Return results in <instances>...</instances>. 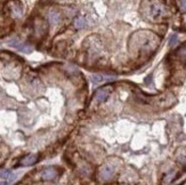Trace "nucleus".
Segmentation results:
<instances>
[{
    "label": "nucleus",
    "instance_id": "4",
    "mask_svg": "<svg viewBox=\"0 0 186 185\" xmlns=\"http://www.w3.org/2000/svg\"><path fill=\"white\" fill-rule=\"evenodd\" d=\"M38 158H39V155L36 154V153H32V154H27L25 155L24 158L21 159L20 161V165L21 166H31V165H34L36 162L38 161Z\"/></svg>",
    "mask_w": 186,
    "mask_h": 185
},
{
    "label": "nucleus",
    "instance_id": "1",
    "mask_svg": "<svg viewBox=\"0 0 186 185\" xmlns=\"http://www.w3.org/2000/svg\"><path fill=\"white\" fill-rule=\"evenodd\" d=\"M111 92H112V87L100 88V89L95 92V96H94V97H95V101H97V102H104V101L109 97Z\"/></svg>",
    "mask_w": 186,
    "mask_h": 185
},
{
    "label": "nucleus",
    "instance_id": "11",
    "mask_svg": "<svg viewBox=\"0 0 186 185\" xmlns=\"http://www.w3.org/2000/svg\"><path fill=\"white\" fill-rule=\"evenodd\" d=\"M22 52H25V53H31L32 52V47L29 46V45H27V43H24V45H22V46L18 47Z\"/></svg>",
    "mask_w": 186,
    "mask_h": 185
},
{
    "label": "nucleus",
    "instance_id": "10",
    "mask_svg": "<svg viewBox=\"0 0 186 185\" xmlns=\"http://www.w3.org/2000/svg\"><path fill=\"white\" fill-rule=\"evenodd\" d=\"M104 77L103 76H100V74H97V76H94L93 77V82L94 83H100V82H103V81H105V79H103Z\"/></svg>",
    "mask_w": 186,
    "mask_h": 185
},
{
    "label": "nucleus",
    "instance_id": "5",
    "mask_svg": "<svg viewBox=\"0 0 186 185\" xmlns=\"http://www.w3.org/2000/svg\"><path fill=\"white\" fill-rule=\"evenodd\" d=\"M113 175V169L109 166H103L100 170V179L103 181H106V179H110Z\"/></svg>",
    "mask_w": 186,
    "mask_h": 185
},
{
    "label": "nucleus",
    "instance_id": "6",
    "mask_svg": "<svg viewBox=\"0 0 186 185\" xmlns=\"http://www.w3.org/2000/svg\"><path fill=\"white\" fill-rule=\"evenodd\" d=\"M47 17H48V21H49V23L51 25H56V24L60 23L61 21V14L56 10H49Z\"/></svg>",
    "mask_w": 186,
    "mask_h": 185
},
{
    "label": "nucleus",
    "instance_id": "3",
    "mask_svg": "<svg viewBox=\"0 0 186 185\" xmlns=\"http://www.w3.org/2000/svg\"><path fill=\"white\" fill-rule=\"evenodd\" d=\"M151 15H152L153 18L162 17L163 15H166V8H164L163 5L154 3V5L151 6Z\"/></svg>",
    "mask_w": 186,
    "mask_h": 185
},
{
    "label": "nucleus",
    "instance_id": "7",
    "mask_svg": "<svg viewBox=\"0 0 186 185\" xmlns=\"http://www.w3.org/2000/svg\"><path fill=\"white\" fill-rule=\"evenodd\" d=\"M10 9H12V15L14 17H21L23 15V9L20 3H14L13 6L10 7Z\"/></svg>",
    "mask_w": 186,
    "mask_h": 185
},
{
    "label": "nucleus",
    "instance_id": "2",
    "mask_svg": "<svg viewBox=\"0 0 186 185\" xmlns=\"http://www.w3.org/2000/svg\"><path fill=\"white\" fill-rule=\"evenodd\" d=\"M57 177V170L54 167H47L41 172V178L43 181H53Z\"/></svg>",
    "mask_w": 186,
    "mask_h": 185
},
{
    "label": "nucleus",
    "instance_id": "12",
    "mask_svg": "<svg viewBox=\"0 0 186 185\" xmlns=\"http://www.w3.org/2000/svg\"><path fill=\"white\" fill-rule=\"evenodd\" d=\"M176 41H177V36L175 34V36H173L171 38H170L169 45H170V46H175V45H176Z\"/></svg>",
    "mask_w": 186,
    "mask_h": 185
},
{
    "label": "nucleus",
    "instance_id": "14",
    "mask_svg": "<svg viewBox=\"0 0 186 185\" xmlns=\"http://www.w3.org/2000/svg\"><path fill=\"white\" fill-rule=\"evenodd\" d=\"M9 184V182L8 181H2V182L0 183V185H8Z\"/></svg>",
    "mask_w": 186,
    "mask_h": 185
},
{
    "label": "nucleus",
    "instance_id": "13",
    "mask_svg": "<svg viewBox=\"0 0 186 185\" xmlns=\"http://www.w3.org/2000/svg\"><path fill=\"white\" fill-rule=\"evenodd\" d=\"M179 8H180V10L186 12V0H184V1H179Z\"/></svg>",
    "mask_w": 186,
    "mask_h": 185
},
{
    "label": "nucleus",
    "instance_id": "9",
    "mask_svg": "<svg viewBox=\"0 0 186 185\" xmlns=\"http://www.w3.org/2000/svg\"><path fill=\"white\" fill-rule=\"evenodd\" d=\"M74 27L76 28V29H82V28L86 27V20L83 18V17H78V18H76V21H74Z\"/></svg>",
    "mask_w": 186,
    "mask_h": 185
},
{
    "label": "nucleus",
    "instance_id": "8",
    "mask_svg": "<svg viewBox=\"0 0 186 185\" xmlns=\"http://www.w3.org/2000/svg\"><path fill=\"white\" fill-rule=\"evenodd\" d=\"M8 148L6 145H1L0 146V165H2L5 160L8 157Z\"/></svg>",
    "mask_w": 186,
    "mask_h": 185
}]
</instances>
